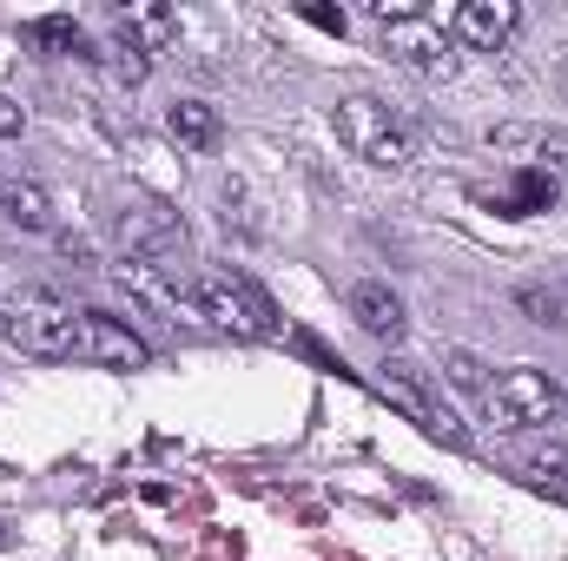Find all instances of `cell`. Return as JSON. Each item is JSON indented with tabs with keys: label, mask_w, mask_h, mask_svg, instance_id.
<instances>
[{
	"label": "cell",
	"mask_w": 568,
	"mask_h": 561,
	"mask_svg": "<svg viewBox=\"0 0 568 561\" xmlns=\"http://www.w3.org/2000/svg\"><path fill=\"white\" fill-rule=\"evenodd\" d=\"M331 126H337V140L351 145L364 165H384V172L410 165V133H404V120L377 93H344L331 106Z\"/></svg>",
	"instance_id": "cell-1"
},
{
	"label": "cell",
	"mask_w": 568,
	"mask_h": 561,
	"mask_svg": "<svg viewBox=\"0 0 568 561\" xmlns=\"http://www.w3.org/2000/svg\"><path fill=\"white\" fill-rule=\"evenodd\" d=\"M371 13L384 20V47H390L410 73H424V80H449L456 53H449V33H443L436 13L410 7V0H371Z\"/></svg>",
	"instance_id": "cell-2"
},
{
	"label": "cell",
	"mask_w": 568,
	"mask_h": 561,
	"mask_svg": "<svg viewBox=\"0 0 568 561\" xmlns=\"http://www.w3.org/2000/svg\"><path fill=\"white\" fill-rule=\"evenodd\" d=\"M120 232H126V252H133L140 265H152L159 278H172V284L192 290V238H185L179 212H165V205L140 198V205H126Z\"/></svg>",
	"instance_id": "cell-3"
},
{
	"label": "cell",
	"mask_w": 568,
	"mask_h": 561,
	"mask_svg": "<svg viewBox=\"0 0 568 561\" xmlns=\"http://www.w3.org/2000/svg\"><path fill=\"white\" fill-rule=\"evenodd\" d=\"M7 324V344L20 350V357H47V364H60V357H73V330H80V310H67L60 297H47V290H33V297H20L13 310H0Z\"/></svg>",
	"instance_id": "cell-4"
},
{
	"label": "cell",
	"mask_w": 568,
	"mask_h": 561,
	"mask_svg": "<svg viewBox=\"0 0 568 561\" xmlns=\"http://www.w3.org/2000/svg\"><path fill=\"white\" fill-rule=\"evenodd\" d=\"M192 297H199V317H212V324L232 330V337H272V330H278V324H272V304L239 278V272H205V278H192Z\"/></svg>",
	"instance_id": "cell-5"
},
{
	"label": "cell",
	"mask_w": 568,
	"mask_h": 561,
	"mask_svg": "<svg viewBox=\"0 0 568 561\" xmlns=\"http://www.w3.org/2000/svg\"><path fill=\"white\" fill-rule=\"evenodd\" d=\"M483 404H489V422L496 429H549L556 410H562V390L542 377V370H503L489 390H483Z\"/></svg>",
	"instance_id": "cell-6"
},
{
	"label": "cell",
	"mask_w": 568,
	"mask_h": 561,
	"mask_svg": "<svg viewBox=\"0 0 568 561\" xmlns=\"http://www.w3.org/2000/svg\"><path fill=\"white\" fill-rule=\"evenodd\" d=\"M377 390H384V397H390L404 417L424 422L436 442H449V449H463V442H469V436H463V422H456L443 404H436V397H429V384H424V370H417V364H404V357H384V370H377Z\"/></svg>",
	"instance_id": "cell-7"
},
{
	"label": "cell",
	"mask_w": 568,
	"mask_h": 561,
	"mask_svg": "<svg viewBox=\"0 0 568 561\" xmlns=\"http://www.w3.org/2000/svg\"><path fill=\"white\" fill-rule=\"evenodd\" d=\"M73 357H80V364H100V370H140L152 350H145V344L126 330V324H120V317H106V310H80Z\"/></svg>",
	"instance_id": "cell-8"
},
{
	"label": "cell",
	"mask_w": 568,
	"mask_h": 561,
	"mask_svg": "<svg viewBox=\"0 0 568 561\" xmlns=\"http://www.w3.org/2000/svg\"><path fill=\"white\" fill-rule=\"evenodd\" d=\"M449 33L469 47V53H503L516 33H523V7L516 0H463L449 13Z\"/></svg>",
	"instance_id": "cell-9"
},
{
	"label": "cell",
	"mask_w": 568,
	"mask_h": 561,
	"mask_svg": "<svg viewBox=\"0 0 568 561\" xmlns=\"http://www.w3.org/2000/svg\"><path fill=\"white\" fill-rule=\"evenodd\" d=\"M351 317H357L377 344H397V337H404V304H397L390 284H357V290H351Z\"/></svg>",
	"instance_id": "cell-10"
},
{
	"label": "cell",
	"mask_w": 568,
	"mask_h": 561,
	"mask_svg": "<svg viewBox=\"0 0 568 561\" xmlns=\"http://www.w3.org/2000/svg\"><path fill=\"white\" fill-rule=\"evenodd\" d=\"M496 152H536L542 159V172L568 178V133H549V126H503V133H489Z\"/></svg>",
	"instance_id": "cell-11"
},
{
	"label": "cell",
	"mask_w": 568,
	"mask_h": 561,
	"mask_svg": "<svg viewBox=\"0 0 568 561\" xmlns=\"http://www.w3.org/2000/svg\"><path fill=\"white\" fill-rule=\"evenodd\" d=\"M0 212H7V225H20V232H47V225H53V205H47V192H40L33 178H0Z\"/></svg>",
	"instance_id": "cell-12"
},
{
	"label": "cell",
	"mask_w": 568,
	"mask_h": 561,
	"mask_svg": "<svg viewBox=\"0 0 568 561\" xmlns=\"http://www.w3.org/2000/svg\"><path fill=\"white\" fill-rule=\"evenodd\" d=\"M165 133L179 145H192V152H212L219 145V106H205V100H179L172 113H165Z\"/></svg>",
	"instance_id": "cell-13"
},
{
	"label": "cell",
	"mask_w": 568,
	"mask_h": 561,
	"mask_svg": "<svg viewBox=\"0 0 568 561\" xmlns=\"http://www.w3.org/2000/svg\"><path fill=\"white\" fill-rule=\"evenodd\" d=\"M120 33H126L140 53H159V47H172L179 13H172V7H126V13H120Z\"/></svg>",
	"instance_id": "cell-14"
},
{
	"label": "cell",
	"mask_w": 568,
	"mask_h": 561,
	"mask_svg": "<svg viewBox=\"0 0 568 561\" xmlns=\"http://www.w3.org/2000/svg\"><path fill=\"white\" fill-rule=\"evenodd\" d=\"M523 469H529L542 489H568V449H562V442H542V449H529V456H523Z\"/></svg>",
	"instance_id": "cell-15"
},
{
	"label": "cell",
	"mask_w": 568,
	"mask_h": 561,
	"mask_svg": "<svg viewBox=\"0 0 568 561\" xmlns=\"http://www.w3.org/2000/svg\"><path fill=\"white\" fill-rule=\"evenodd\" d=\"M33 40H40V47H60V53H80V47H87V33H80L67 13H53V20H33Z\"/></svg>",
	"instance_id": "cell-16"
},
{
	"label": "cell",
	"mask_w": 568,
	"mask_h": 561,
	"mask_svg": "<svg viewBox=\"0 0 568 561\" xmlns=\"http://www.w3.org/2000/svg\"><path fill=\"white\" fill-rule=\"evenodd\" d=\"M113 73H120L126 86H140L145 73H152V53H140V47H133V40L120 33V40H113Z\"/></svg>",
	"instance_id": "cell-17"
},
{
	"label": "cell",
	"mask_w": 568,
	"mask_h": 561,
	"mask_svg": "<svg viewBox=\"0 0 568 561\" xmlns=\"http://www.w3.org/2000/svg\"><path fill=\"white\" fill-rule=\"evenodd\" d=\"M516 304H523L536 324H562V297H556V290H536V284H523V290H516Z\"/></svg>",
	"instance_id": "cell-18"
},
{
	"label": "cell",
	"mask_w": 568,
	"mask_h": 561,
	"mask_svg": "<svg viewBox=\"0 0 568 561\" xmlns=\"http://www.w3.org/2000/svg\"><path fill=\"white\" fill-rule=\"evenodd\" d=\"M449 384H456V390H489L483 357H476V350H449Z\"/></svg>",
	"instance_id": "cell-19"
},
{
	"label": "cell",
	"mask_w": 568,
	"mask_h": 561,
	"mask_svg": "<svg viewBox=\"0 0 568 561\" xmlns=\"http://www.w3.org/2000/svg\"><path fill=\"white\" fill-rule=\"evenodd\" d=\"M304 20H317V27H331V33H344V13H331V7H304Z\"/></svg>",
	"instance_id": "cell-20"
},
{
	"label": "cell",
	"mask_w": 568,
	"mask_h": 561,
	"mask_svg": "<svg viewBox=\"0 0 568 561\" xmlns=\"http://www.w3.org/2000/svg\"><path fill=\"white\" fill-rule=\"evenodd\" d=\"M20 126H27V113L13 100H0V133H20Z\"/></svg>",
	"instance_id": "cell-21"
}]
</instances>
